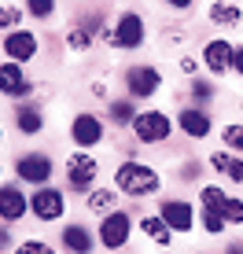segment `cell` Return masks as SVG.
Wrapping results in <instances>:
<instances>
[{"instance_id":"obj_1","label":"cell","mask_w":243,"mask_h":254,"mask_svg":"<svg viewBox=\"0 0 243 254\" xmlns=\"http://www.w3.org/2000/svg\"><path fill=\"white\" fill-rule=\"evenodd\" d=\"M115 181H118V188L125 191V195H151V191H159V185H162L159 173H155L151 166H144V162H122Z\"/></svg>"},{"instance_id":"obj_2","label":"cell","mask_w":243,"mask_h":254,"mask_svg":"<svg viewBox=\"0 0 243 254\" xmlns=\"http://www.w3.org/2000/svg\"><path fill=\"white\" fill-rule=\"evenodd\" d=\"M100 37L107 41V45H115V48H140L144 45V19L136 11H122L118 22L111 26V30H103Z\"/></svg>"},{"instance_id":"obj_3","label":"cell","mask_w":243,"mask_h":254,"mask_svg":"<svg viewBox=\"0 0 243 254\" xmlns=\"http://www.w3.org/2000/svg\"><path fill=\"white\" fill-rule=\"evenodd\" d=\"M96 173H100V162L92 159L89 151H77V155L66 159V185L74 191H89L92 181H96Z\"/></svg>"},{"instance_id":"obj_4","label":"cell","mask_w":243,"mask_h":254,"mask_svg":"<svg viewBox=\"0 0 243 254\" xmlns=\"http://www.w3.org/2000/svg\"><path fill=\"white\" fill-rule=\"evenodd\" d=\"M37 48H41V41H37V33L33 30H11L4 37V56H7V63H30V59H37Z\"/></svg>"},{"instance_id":"obj_5","label":"cell","mask_w":243,"mask_h":254,"mask_svg":"<svg viewBox=\"0 0 243 254\" xmlns=\"http://www.w3.org/2000/svg\"><path fill=\"white\" fill-rule=\"evenodd\" d=\"M129 232H133V221H129V214L115 210V214H107V217H103V225H100V243H103L107 251H118V247H125Z\"/></svg>"},{"instance_id":"obj_6","label":"cell","mask_w":243,"mask_h":254,"mask_svg":"<svg viewBox=\"0 0 243 254\" xmlns=\"http://www.w3.org/2000/svg\"><path fill=\"white\" fill-rule=\"evenodd\" d=\"M159 85H162V74L155 66H129L125 70V89H129V96H136V100L155 96Z\"/></svg>"},{"instance_id":"obj_7","label":"cell","mask_w":243,"mask_h":254,"mask_svg":"<svg viewBox=\"0 0 243 254\" xmlns=\"http://www.w3.org/2000/svg\"><path fill=\"white\" fill-rule=\"evenodd\" d=\"M133 133L144 140V144H159V140L170 136V118L162 115V111H144V115H136L133 122Z\"/></svg>"},{"instance_id":"obj_8","label":"cell","mask_w":243,"mask_h":254,"mask_svg":"<svg viewBox=\"0 0 243 254\" xmlns=\"http://www.w3.org/2000/svg\"><path fill=\"white\" fill-rule=\"evenodd\" d=\"M70 140L77 147H96L103 140V122L96 115H89V111H81V115H74L70 122Z\"/></svg>"},{"instance_id":"obj_9","label":"cell","mask_w":243,"mask_h":254,"mask_svg":"<svg viewBox=\"0 0 243 254\" xmlns=\"http://www.w3.org/2000/svg\"><path fill=\"white\" fill-rule=\"evenodd\" d=\"M15 173H19L22 181H30V185L45 188V181L52 177V159L41 155V151H30V155H22V159L15 162Z\"/></svg>"},{"instance_id":"obj_10","label":"cell","mask_w":243,"mask_h":254,"mask_svg":"<svg viewBox=\"0 0 243 254\" xmlns=\"http://www.w3.org/2000/svg\"><path fill=\"white\" fill-rule=\"evenodd\" d=\"M63 191H56V188H37L33 191V199H30V210L41 217V221H56V217H63Z\"/></svg>"},{"instance_id":"obj_11","label":"cell","mask_w":243,"mask_h":254,"mask_svg":"<svg viewBox=\"0 0 243 254\" xmlns=\"http://www.w3.org/2000/svg\"><path fill=\"white\" fill-rule=\"evenodd\" d=\"M0 92H4V96H15V100H22V96L33 92V81L22 74L19 63H0Z\"/></svg>"},{"instance_id":"obj_12","label":"cell","mask_w":243,"mask_h":254,"mask_svg":"<svg viewBox=\"0 0 243 254\" xmlns=\"http://www.w3.org/2000/svg\"><path fill=\"white\" fill-rule=\"evenodd\" d=\"M232 52H236V48H232L225 37H218V41H206V48H203V63H206V66L214 70V74L221 77V74H229V70H232Z\"/></svg>"},{"instance_id":"obj_13","label":"cell","mask_w":243,"mask_h":254,"mask_svg":"<svg viewBox=\"0 0 243 254\" xmlns=\"http://www.w3.org/2000/svg\"><path fill=\"white\" fill-rule=\"evenodd\" d=\"M162 221H166L173 232H188L195 217H192V206H188V203H181V199H170V203H162Z\"/></svg>"},{"instance_id":"obj_14","label":"cell","mask_w":243,"mask_h":254,"mask_svg":"<svg viewBox=\"0 0 243 254\" xmlns=\"http://www.w3.org/2000/svg\"><path fill=\"white\" fill-rule=\"evenodd\" d=\"M26 195L15 185H4L0 188V217H4V221H19V217L26 214Z\"/></svg>"},{"instance_id":"obj_15","label":"cell","mask_w":243,"mask_h":254,"mask_svg":"<svg viewBox=\"0 0 243 254\" xmlns=\"http://www.w3.org/2000/svg\"><path fill=\"white\" fill-rule=\"evenodd\" d=\"M181 129H184L188 136H206V133H210V115L199 111V107L181 111Z\"/></svg>"},{"instance_id":"obj_16","label":"cell","mask_w":243,"mask_h":254,"mask_svg":"<svg viewBox=\"0 0 243 254\" xmlns=\"http://www.w3.org/2000/svg\"><path fill=\"white\" fill-rule=\"evenodd\" d=\"M15 126H19V133L33 136V133L45 129V115H41V107H33V103H22L19 115H15Z\"/></svg>"},{"instance_id":"obj_17","label":"cell","mask_w":243,"mask_h":254,"mask_svg":"<svg viewBox=\"0 0 243 254\" xmlns=\"http://www.w3.org/2000/svg\"><path fill=\"white\" fill-rule=\"evenodd\" d=\"M63 247L74 254H89L92 251V232L81 229V225H66L63 229Z\"/></svg>"},{"instance_id":"obj_18","label":"cell","mask_w":243,"mask_h":254,"mask_svg":"<svg viewBox=\"0 0 243 254\" xmlns=\"http://www.w3.org/2000/svg\"><path fill=\"white\" fill-rule=\"evenodd\" d=\"M210 166H214L218 173H225L229 181L243 185V159H232L229 151H214V155H210Z\"/></svg>"},{"instance_id":"obj_19","label":"cell","mask_w":243,"mask_h":254,"mask_svg":"<svg viewBox=\"0 0 243 254\" xmlns=\"http://www.w3.org/2000/svg\"><path fill=\"white\" fill-rule=\"evenodd\" d=\"M206 15H210L218 26H240V19H243V11H240L236 4H229V0H214Z\"/></svg>"},{"instance_id":"obj_20","label":"cell","mask_w":243,"mask_h":254,"mask_svg":"<svg viewBox=\"0 0 243 254\" xmlns=\"http://www.w3.org/2000/svg\"><path fill=\"white\" fill-rule=\"evenodd\" d=\"M89 210L92 214H115V191H107V188L89 191Z\"/></svg>"},{"instance_id":"obj_21","label":"cell","mask_w":243,"mask_h":254,"mask_svg":"<svg viewBox=\"0 0 243 254\" xmlns=\"http://www.w3.org/2000/svg\"><path fill=\"white\" fill-rule=\"evenodd\" d=\"M140 229H144L147 236H151L155 243H162V247L170 243V225L162 221V217H144V221H140Z\"/></svg>"},{"instance_id":"obj_22","label":"cell","mask_w":243,"mask_h":254,"mask_svg":"<svg viewBox=\"0 0 243 254\" xmlns=\"http://www.w3.org/2000/svg\"><path fill=\"white\" fill-rule=\"evenodd\" d=\"M111 118H115V126H133L136 122V111L129 100H115L111 103Z\"/></svg>"},{"instance_id":"obj_23","label":"cell","mask_w":243,"mask_h":254,"mask_svg":"<svg viewBox=\"0 0 243 254\" xmlns=\"http://www.w3.org/2000/svg\"><path fill=\"white\" fill-rule=\"evenodd\" d=\"M19 22H22V7H15V4H0V30H19Z\"/></svg>"},{"instance_id":"obj_24","label":"cell","mask_w":243,"mask_h":254,"mask_svg":"<svg viewBox=\"0 0 243 254\" xmlns=\"http://www.w3.org/2000/svg\"><path fill=\"white\" fill-rule=\"evenodd\" d=\"M221 144L232 151H243V126H225L221 129Z\"/></svg>"},{"instance_id":"obj_25","label":"cell","mask_w":243,"mask_h":254,"mask_svg":"<svg viewBox=\"0 0 243 254\" xmlns=\"http://www.w3.org/2000/svg\"><path fill=\"white\" fill-rule=\"evenodd\" d=\"M26 11H30L33 19H48V15L56 11V0H26Z\"/></svg>"},{"instance_id":"obj_26","label":"cell","mask_w":243,"mask_h":254,"mask_svg":"<svg viewBox=\"0 0 243 254\" xmlns=\"http://www.w3.org/2000/svg\"><path fill=\"white\" fill-rule=\"evenodd\" d=\"M225 199H229V195H225L221 188H214V185H206V188H203V203H206V210H221V206H225Z\"/></svg>"},{"instance_id":"obj_27","label":"cell","mask_w":243,"mask_h":254,"mask_svg":"<svg viewBox=\"0 0 243 254\" xmlns=\"http://www.w3.org/2000/svg\"><path fill=\"white\" fill-rule=\"evenodd\" d=\"M218 214L225 217V221H236L240 225L243 221V203H240V199H225V206L218 210Z\"/></svg>"},{"instance_id":"obj_28","label":"cell","mask_w":243,"mask_h":254,"mask_svg":"<svg viewBox=\"0 0 243 254\" xmlns=\"http://www.w3.org/2000/svg\"><path fill=\"white\" fill-rule=\"evenodd\" d=\"M15 254H56V251H52L45 240H26V243L15 247Z\"/></svg>"},{"instance_id":"obj_29","label":"cell","mask_w":243,"mask_h":254,"mask_svg":"<svg viewBox=\"0 0 243 254\" xmlns=\"http://www.w3.org/2000/svg\"><path fill=\"white\" fill-rule=\"evenodd\" d=\"M203 225H206V232H210V236H218V232L225 229V217L218 214V210H206V217H203Z\"/></svg>"},{"instance_id":"obj_30","label":"cell","mask_w":243,"mask_h":254,"mask_svg":"<svg viewBox=\"0 0 243 254\" xmlns=\"http://www.w3.org/2000/svg\"><path fill=\"white\" fill-rule=\"evenodd\" d=\"M192 96H195V100H210L214 89H210L206 81H192Z\"/></svg>"},{"instance_id":"obj_31","label":"cell","mask_w":243,"mask_h":254,"mask_svg":"<svg viewBox=\"0 0 243 254\" xmlns=\"http://www.w3.org/2000/svg\"><path fill=\"white\" fill-rule=\"evenodd\" d=\"M232 70H236V74H243V48L232 52Z\"/></svg>"},{"instance_id":"obj_32","label":"cell","mask_w":243,"mask_h":254,"mask_svg":"<svg viewBox=\"0 0 243 254\" xmlns=\"http://www.w3.org/2000/svg\"><path fill=\"white\" fill-rule=\"evenodd\" d=\"M166 4H170V7H177V11H181V7H192V0H166Z\"/></svg>"},{"instance_id":"obj_33","label":"cell","mask_w":243,"mask_h":254,"mask_svg":"<svg viewBox=\"0 0 243 254\" xmlns=\"http://www.w3.org/2000/svg\"><path fill=\"white\" fill-rule=\"evenodd\" d=\"M11 243V236H7V229H0V247H7Z\"/></svg>"},{"instance_id":"obj_34","label":"cell","mask_w":243,"mask_h":254,"mask_svg":"<svg viewBox=\"0 0 243 254\" xmlns=\"http://www.w3.org/2000/svg\"><path fill=\"white\" fill-rule=\"evenodd\" d=\"M229 254H243V247H240V243H236V247H229Z\"/></svg>"}]
</instances>
